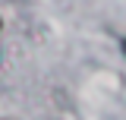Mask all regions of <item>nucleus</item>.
Returning a JSON list of instances; mask_svg holds the SVG:
<instances>
[{"mask_svg":"<svg viewBox=\"0 0 126 120\" xmlns=\"http://www.w3.org/2000/svg\"><path fill=\"white\" fill-rule=\"evenodd\" d=\"M120 47H123V54H126V38H123V41H120Z\"/></svg>","mask_w":126,"mask_h":120,"instance_id":"nucleus-1","label":"nucleus"},{"mask_svg":"<svg viewBox=\"0 0 126 120\" xmlns=\"http://www.w3.org/2000/svg\"><path fill=\"white\" fill-rule=\"evenodd\" d=\"M0 32H3V16H0Z\"/></svg>","mask_w":126,"mask_h":120,"instance_id":"nucleus-2","label":"nucleus"}]
</instances>
